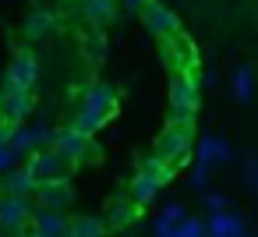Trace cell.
Returning a JSON list of instances; mask_svg holds the SVG:
<instances>
[{
	"label": "cell",
	"mask_w": 258,
	"mask_h": 237,
	"mask_svg": "<svg viewBox=\"0 0 258 237\" xmlns=\"http://www.w3.org/2000/svg\"><path fill=\"white\" fill-rule=\"evenodd\" d=\"M205 82H209V85H219V71L209 68V71H205Z\"/></svg>",
	"instance_id": "obj_28"
},
{
	"label": "cell",
	"mask_w": 258,
	"mask_h": 237,
	"mask_svg": "<svg viewBox=\"0 0 258 237\" xmlns=\"http://www.w3.org/2000/svg\"><path fill=\"white\" fill-rule=\"evenodd\" d=\"M11 138H15V124L0 121V149H8V145H11Z\"/></svg>",
	"instance_id": "obj_26"
},
{
	"label": "cell",
	"mask_w": 258,
	"mask_h": 237,
	"mask_svg": "<svg viewBox=\"0 0 258 237\" xmlns=\"http://www.w3.org/2000/svg\"><path fill=\"white\" fill-rule=\"evenodd\" d=\"M36 202H39V209L64 212V205L71 202V184L68 181H43L39 191H36Z\"/></svg>",
	"instance_id": "obj_10"
},
{
	"label": "cell",
	"mask_w": 258,
	"mask_h": 237,
	"mask_svg": "<svg viewBox=\"0 0 258 237\" xmlns=\"http://www.w3.org/2000/svg\"><path fill=\"white\" fill-rule=\"evenodd\" d=\"M135 212H138V202H135V198L113 202V205L106 209V223H113V226H127V223L135 219Z\"/></svg>",
	"instance_id": "obj_19"
},
{
	"label": "cell",
	"mask_w": 258,
	"mask_h": 237,
	"mask_svg": "<svg viewBox=\"0 0 258 237\" xmlns=\"http://www.w3.org/2000/svg\"><path fill=\"white\" fill-rule=\"evenodd\" d=\"M230 156H233V152H230V142H226V138H219V135H202V138H198V159H195L191 184H195V188H205L212 163H226Z\"/></svg>",
	"instance_id": "obj_1"
},
{
	"label": "cell",
	"mask_w": 258,
	"mask_h": 237,
	"mask_svg": "<svg viewBox=\"0 0 258 237\" xmlns=\"http://www.w3.org/2000/svg\"><path fill=\"white\" fill-rule=\"evenodd\" d=\"M68 163H78V159H85V156H96V149H92V142H89V135H82L78 128H60L57 131V145H53Z\"/></svg>",
	"instance_id": "obj_6"
},
{
	"label": "cell",
	"mask_w": 258,
	"mask_h": 237,
	"mask_svg": "<svg viewBox=\"0 0 258 237\" xmlns=\"http://www.w3.org/2000/svg\"><path fill=\"white\" fill-rule=\"evenodd\" d=\"M230 89H233V99H237V103H251V96H254V71H251L247 64H240V68L233 71Z\"/></svg>",
	"instance_id": "obj_17"
},
{
	"label": "cell",
	"mask_w": 258,
	"mask_h": 237,
	"mask_svg": "<svg viewBox=\"0 0 258 237\" xmlns=\"http://www.w3.org/2000/svg\"><path fill=\"white\" fill-rule=\"evenodd\" d=\"M15 163H18V152H15L11 145H8V149H0V173L8 177V173L15 170Z\"/></svg>",
	"instance_id": "obj_25"
},
{
	"label": "cell",
	"mask_w": 258,
	"mask_h": 237,
	"mask_svg": "<svg viewBox=\"0 0 258 237\" xmlns=\"http://www.w3.org/2000/svg\"><path fill=\"white\" fill-rule=\"evenodd\" d=\"M53 25H57V18H53L50 11H32V15L25 18V39H29V43H39V39H46V36L53 32Z\"/></svg>",
	"instance_id": "obj_16"
},
{
	"label": "cell",
	"mask_w": 258,
	"mask_h": 237,
	"mask_svg": "<svg viewBox=\"0 0 258 237\" xmlns=\"http://www.w3.org/2000/svg\"><path fill=\"white\" fill-rule=\"evenodd\" d=\"M29 237H36V233H29Z\"/></svg>",
	"instance_id": "obj_29"
},
{
	"label": "cell",
	"mask_w": 258,
	"mask_h": 237,
	"mask_svg": "<svg viewBox=\"0 0 258 237\" xmlns=\"http://www.w3.org/2000/svg\"><path fill=\"white\" fill-rule=\"evenodd\" d=\"M244 184L258 188V156H247L244 159Z\"/></svg>",
	"instance_id": "obj_24"
},
{
	"label": "cell",
	"mask_w": 258,
	"mask_h": 237,
	"mask_svg": "<svg viewBox=\"0 0 258 237\" xmlns=\"http://www.w3.org/2000/svg\"><path fill=\"white\" fill-rule=\"evenodd\" d=\"M8 82H15V85H22V89H32V85L39 82V64H36V57H32L29 50L15 53L11 68H8Z\"/></svg>",
	"instance_id": "obj_11"
},
{
	"label": "cell",
	"mask_w": 258,
	"mask_h": 237,
	"mask_svg": "<svg viewBox=\"0 0 258 237\" xmlns=\"http://www.w3.org/2000/svg\"><path fill=\"white\" fill-rule=\"evenodd\" d=\"M205 205H209V212H230V202L219 191H205Z\"/></svg>",
	"instance_id": "obj_23"
},
{
	"label": "cell",
	"mask_w": 258,
	"mask_h": 237,
	"mask_svg": "<svg viewBox=\"0 0 258 237\" xmlns=\"http://www.w3.org/2000/svg\"><path fill=\"white\" fill-rule=\"evenodd\" d=\"M120 4H124L127 11H135V15H138V11H145V8L152 4V0H120Z\"/></svg>",
	"instance_id": "obj_27"
},
{
	"label": "cell",
	"mask_w": 258,
	"mask_h": 237,
	"mask_svg": "<svg viewBox=\"0 0 258 237\" xmlns=\"http://www.w3.org/2000/svg\"><path fill=\"white\" fill-rule=\"evenodd\" d=\"M103 121H106L103 113H92V110H78V113H75V121H71V128H78L82 135H89V138H92V135H96V131L103 128Z\"/></svg>",
	"instance_id": "obj_21"
},
{
	"label": "cell",
	"mask_w": 258,
	"mask_h": 237,
	"mask_svg": "<svg viewBox=\"0 0 258 237\" xmlns=\"http://www.w3.org/2000/svg\"><path fill=\"white\" fill-rule=\"evenodd\" d=\"M82 15L92 29H103L117 15V0H82Z\"/></svg>",
	"instance_id": "obj_15"
},
{
	"label": "cell",
	"mask_w": 258,
	"mask_h": 237,
	"mask_svg": "<svg viewBox=\"0 0 258 237\" xmlns=\"http://www.w3.org/2000/svg\"><path fill=\"white\" fill-rule=\"evenodd\" d=\"M25 166H29L39 181H68V173H71V163H68L57 149H39V152H32Z\"/></svg>",
	"instance_id": "obj_4"
},
{
	"label": "cell",
	"mask_w": 258,
	"mask_h": 237,
	"mask_svg": "<svg viewBox=\"0 0 258 237\" xmlns=\"http://www.w3.org/2000/svg\"><path fill=\"white\" fill-rule=\"evenodd\" d=\"M170 106H198V71L170 82Z\"/></svg>",
	"instance_id": "obj_14"
},
{
	"label": "cell",
	"mask_w": 258,
	"mask_h": 237,
	"mask_svg": "<svg viewBox=\"0 0 258 237\" xmlns=\"http://www.w3.org/2000/svg\"><path fill=\"white\" fill-rule=\"evenodd\" d=\"M191 142H195V124H166V131H163L159 142H156V152H159L170 166H177V163L187 156Z\"/></svg>",
	"instance_id": "obj_2"
},
{
	"label": "cell",
	"mask_w": 258,
	"mask_h": 237,
	"mask_svg": "<svg viewBox=\"0 0 258 237\" xmlns=\"http://www.w3.org/2000/svg\"><path fill=\"white\" fill-rule=\"evenodd\" d=\"M71 237H106V223L96 219V216L71 219Z\"/></svg>",
	"instance_id": "obj_20"
},
{
	"label": "cell",
	"mask_w": 258,
	"mask_h": 237,
	"mask_svg": "<svg viewBox=\"0 0 258 237\" xmlns=\"http://www.w3.org/2000/svg\"><path fill=\"white\" fill-rule=\"evenodd\" d=\"M142 25L152 32V36H163V39H170L173 32H177V18H173V11H166L163 4H152L142 11Z\"/></svg>",
	"instance_id": "obj_8"
},
{
	"label": "cell",
	"mask_w": 258,
	"mask_h": 237,
	"mask_svg": "<svg viewBox=\"0 0 258 237\" xmlns=\"http://www.w3.org/2000/svg\"><path fill=\"white\" fill-rule=\"evenodd\" d=\"M32 202L22 198V195H0V230H22L29 219H32Z\"/></svg>",
	"instance_id": "obj_5"
},
{
	"label": "cell",
	"mask_w": 258,
	"mask_h": 237,
	"mask_svg": "<svg viewBox=\"0 0 258 237\" xmlns=\"http://www.w3.org/2000/svg\"><path fill=\"white\" fill-rule=\"evenodd\" d=\"M32 233L36 237H71V219L64 212H50V209H39L32 216Z\"/></svg>",
	"instance_id": "obj_7"
},
{
	"label": "cell",
	"mask_w": 258,
	"mask_h": 237,
	"mask_svg": "<svg viewBox=\"0 0 258 237\" xmlns=\"http://www.w3.org/2000/svg\"><path fill=\"white\" fill-rule=\"evenodd\" d=\"M159 188H163V181H156V177H149V173H138V177L131 181V198H135L138 205H145V202L156 198Z\"/></svg>",
	"instance_id": "obj_18"
},
{
	"label": "cell",
	"mask_w": 258,
	"mask_h": 237,
	"mask_svg": "<svg viewBox=\"0 0 258 237\" xmlns=\"http://www.w3.org/2000/svg\"><path fill=\"white\" fill-rule=\"evenodd\" d=\"M85 50H89L92 61H103V50H106V36H103V29H92V32L85 36Z\"/></svg>",
	"instance_id": "obj_22"
},
{
	"label": "cell",
	"mask_w": 258,
	"mask_h": 237,
	"mask_svg": "<svg viewBox=\"0 0 258 237\" xmlns=\"http://www.w3.org/2000/svg\"><path fill=\"white\" fill-rule=\"evenodd\" d=\"M29 113H32V96H29V89H22V85H15V82L4 78V89H0V121H8V124L18 128Z\"/></svg>",
	"instance_id": "obj_3"
},
{
	"label": "cell",
	"mask_w": 258,
	"mask_h": 237,
	"mask_svg": "<svg viewBox=\"0 0 258 237\" xmlns=\"http://www.w3.org/2000/svg\"><path fill=\"white\" fill-rule=\"evenodd\" d=\"M39 177L29 170V166H15L8 177H4V195H22V198H36L39 191Z\"/></svg>",
	"instance_id": "obj_12"
},
{
	"label": "cell",
	"mask_w": 258,
	"mask_h": 237,
	"mask_svg": "<svg viewBox=\"0 0 258 237\" xmlns=\"http://www.w3.org/2000/svg\"><path fill=\"white\" fill-rule=\"evenodd\" d=\"M113 103H117V89H113L110 82H96V85H89L85 96H82V110H92V113H103V117H110Z\"/></svg>",
	"instance_id": "obj_9"
},
{
	"label": "cell",
	"mask_w": 258,
	"mask_h": 237,
	"mask_svg": "<svg viewBox=\"0 0 258 237\" xmlns=\"http://www.w3.org/2000/svg\"><path fill=\"white\" fill-rule=\"evenodd\" d=\"M205 233L209 237H244V216H237V212H212L205 219Z\"/></svg>",
	"instance_id": "obj_13"
}]
</instances>
